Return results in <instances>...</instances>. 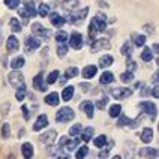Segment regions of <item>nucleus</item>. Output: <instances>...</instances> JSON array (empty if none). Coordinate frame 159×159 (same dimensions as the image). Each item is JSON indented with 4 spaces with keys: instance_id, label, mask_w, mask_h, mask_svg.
Listing matches in <instances>:
<instances>
[{
    "instance_id": "obj_1",
    "label": "nucleus",
    "mask_w": 159,
    "mask_h": 159,
    "mask_svg": "<svg viewBox=\"0 0 159 159\" xmlns=\"http://www.w3.org/2000/svg\"><path fill=\"white\" fill-rule=\"evenodd\" d=\"M89 29H90V30H89L90 38L95 39V33H96V32H104L107 29V15H104V14H96L95 18L92 20Z\"/></svg>"
},
{
    "instance_id": "obj_2",
    "label": "nucleus",
    "mask_w": 159,
    "mask_h": 159,
    "mask_svg": "<svg viewBox=\"0 0 159 159\" xmlns=\"http://www.w3.org/2000/svg\"><path fill=\"white\" fill-rule=\"evenodd\" d=\"M74 117H75L74 110L69 108V107H63L62 110H59V111H57V114H56V120H57L59 123H66V122H71Z\"/></svg>"
},
{
    "instance_id": "obj_3",
    "label": "nucleus",
    "mask_w": 159,
    "mask_h": 159,
    "mask_svg": "<svg viewBox=\"0 0 159 159\" xmlns=\"http://www.w3.org/2000/svg\"><path fill=\"white\" fill-rule=\"evenodd\" d=\"M9 83L14 86V87H21V86H26L24 83V75L21 72H18V69H14V71L9 74Z\"/></svg>"
},
{
    "instance_id": "obj_4",
    "label": "nucleus",
    "mask_w": 159,
    "mask_h": 159,
    "mask_svg": "<svg viewBox=\"0 0 159 159\" xmlns=\"http://www.w3.org/2000/svg\"><path fill=\"white\" fill-rule=\"evenodd\" d=\"M77 146H78V141H77V140H71V138H68V137H62L60 141H59V147H60L62 150H66V152H72Z\"/></svg>"
},
{
    "instance_id": "obj_5",
    "label": "nucleus",
    "mask_w": 159,
    "mask_h": 159,
    "mask_svg": "<svg viewBox=\"0 0 159 159\" xmlns=\"http://www.w3.org/2000/svg\"><path fill=\"white\" fill-rule=\"evenodd\" d=\"M32 32H33V35L39 36V38H45V39L51 38V30L50 29H44L42 24H38V23H35L32 26Z\"/></svg>"
},
{
    "instance_id": "obj_6",
    "label": "nucleus",
    "mask_w": 159,
    "mask_h": 159,
    "mask_svg": "<svg viewBox=\"0 0 159 159\" xmlns=\"http://www.w3.org/2000/svg\"><path fill=\"white\" fill-rule=\"evenodd\" d=\"M41 47V41L38 38H33V36H27L26 38V44H24V50L27 53H33L35 50H38Z\"/></svg>"
},
{
    "instance_id": "obj_7",
    "label": "nucleus",
    "mask_w": 159,
    "mask_h": 159,
    "mask_svg": "<svg viewBox=\"0 0 159 159\" xmlns=\"http://www.w3.org/2000/svg\"><path fill=\"white\" fill-rule=\"evenodd\" d=\"M111 48V42L108 39H95V42L92 44V53H96L99 50H110Z\"/></svg>"
},
{
    "instance_id": "obj_8",
    "label": "nucleus",
    "mask_w": 159,
    "mask_h": 159,
    "mask_svg": "<svg viewBox=\"0 0 159 159\" xmlns=\"http://www.w3.org/2000/svg\"><path fill=\"white\" fill-rule=\"evenodd\" d=\"M111 95L116 98V99H125V98L131 96L132 95V89L129 87H117V89H113L111 90Z\"/></svg>"
},
{
    "instance_id": "obj_9",
    "label": "nucleus",
    "mask_w": 159,
    "mask_h": 159,
    "mask_svg": "<svg viewBox=\"0 0 159 159\" xmlns=\"http://www.w3.org/2000/svg\"><path fill=\"white\" fill-rule=\"evenodd\" d=\"M138 107L141 108L144 113L150 114L152 119H155V117H156V105H155L153 102H149V101H146V102H141V104H140Z\"/></svg>"
},
{
    "instance_id": "obj_10",
    "label": "nucleus",
    "mask_w": 159,
    "mask_h": 159,
    "mask_svg": "<svg viewBox=\"0 0 159 159\" xmlns=\"http://www.w3.org/2000/svg\"><path fill=\"white\" fill-rule=\"evenodd\" d=\"M87 14H89V8L81 9L77 14H71V15H69V21H71L72 24H78L80 21H83L84 18L87 17Z\"/></svg>"
},
{
    "instance_id": "obj_11",
    "label": "nucleus",
    "mask_w": 159,
    "mask_h": 159,
    "mask_svg": "<svg viewBox=\"0 0 159 159\" xmlns=\"http://www.w3.org/2000/svg\"><path fill=\"white\" fill-rule=\"evenodd\" d=\"M83 36L80 35L78 32H74L71 35V41H69V45H71L74 50H80L81 47H83Z\"/></svg>"
},
{
    "instance_id": "obj_12",
    "label": "nucleus",
    "mask_w": 159,
    "mask_h": 159,
    "mask_svg": "<svg viewBox=\"0 0 159 159\" xmlns=\"http://www.w3.org/2000/svg\"><path fill=\"white\" fill-rule=\"evenodd\" d=\"M33 87H35L36 90H39V92L47 90V86L44 84V74H42V72H39L35 78H33Z\"/></svg>"
},
{
    "instance_id": "obj_13",
    "label": "nucleus",
    "mask_w": 159,
    "mask_h": 159,
    "mask_svg": "<svg viewBox=\"0 0 159 159\" xmlns=\"http://www.w3.org/2000/svg\"><path fill=\"white\" fill-rule=\"evenodd\" d=\"M56 135H57V132L54 131V129H50L48 132H45L42 137H41V141L44 143V144H47V146H51L54 141H56Z\"/></svg>"
},
{
    "instance_id": "obj_14",
    "label": "nucleus",
    "mask_w": 159,
    "mask_h": 159,
    "mask_svg": "<svg viewBox=\"0 0 159 159\" xmlns=\"http://www.w3.org/2000/svg\"><path fill=\"white\" fill-rule=\"evenodd\" d=\"M47 125H48V119H47V116L41 114L39 117H38L36 123L33 125V131H41V129H44Z\"/></svg>"
},
{
    "instance_id": "obj_15",
    "label": "nucleus",
    "mask_w": 159,
    "mask_h": 159,
    "mask_svg": "<svg viewBox=\"0 0 159 159\" xmlns=\"http://www.w3.org/2000/svg\"><path fill=\"white\" fill-rule=\"evenodd\" d=\"M96 72H98V68L95 66V65H89V66H86L84 69H83V77L84 78H93L95 75H96Z\"/></svg>"
},
{
    "instance_id": "obj_16",
    "label": "nucleus",
    "mask_w": 159,
    "mask_h": 159,
    "mask_svg": "<svg viewBox=\"0 0 159 159\" xmlns=\"http://www.w3.org/2000/svg\"><path fill=\"white\" fill-rule=\"evenodd\" d=\"M140 158H158V150L153 149V147L141 149L140 150Z\"/></svg>"
},
{
    "instance_id": "obj_17",
    "label": "nucleus",
    "mask_w": 159,
    "mask_h": 159,
    "mask_svg": "<svg viewBox=\"0 0 159 159\" xmlns=\"http://www.w3.org/2000/svg\"><path fill=\"white\" fill-rule=\"evenodd\" d=\"M80 108L87 114L89 119H92V117H93V104H92L90 101H84V102L80 105Z\"/></svg>"
},
{
    "instance_id": "obj_18",
    "label": "nucleus",
    "mask_w": 159,
    "mask_h": 159,
    "mask_svg": "<svg viewBox=\"0 0 159 159\" xmlns=\"http://www.w3.org/2000/svg\"><path fill=\"white\" fill-rule=\"evenodd\" d=\"M6 47H8V51H9V53H12V51H17L18 47H20V44H18V39H17V38H14V36L8 38Z\"/></svg>"
},
{
    "instance_id": "obj_19",
    "label": "nucleus",
    "mask_w": 159,
    "mask_h": 159,
    "mask_svg": "<svg viewBox=\"0 0 159 159\" xmlns=\"http://www.w3.org/2000/svg\"><path fill=\"white\" fill-rule=\"evenodd\" d=\"M50 21H51L56 27H62L63 24H65V18L60 17V15L56 14V12H53V14L50 15Z\"/></svg>"
},
{
    "instance_id": "obj_20",
    "label": "nucleus",
    "mask_w": 159,
    "mask_h": 159,
    "mask_svg": "<svg viewBox=\"0 0 159 159\" xmlns=\"http://www.w3.org/2000/svg\"><path fill=\"white\" fill-rule=\"evenodd\" d=\"M21 152H23V156L24 158H32L33 156V146L30 143H24L21 146Z\"/></svg>"
},
{
    "instance_id": "obj_21",
    "label": "nucleus",
    "mask_w": 159,
    "mask_h": 159,
    "mask_svg": "<svg viewBox=\"0 0 159 159\" xmlns=\"http://www.w3.org/2000/svg\"><path fill=\"white\" fill-rule=\"evenodd\" d=\"M114 62V59H113V56H110V54H105V56H102L101 59H99V66L101 68H108L111 63Z\"/></svg>"
},
{
    "instance_id": "obj_22",
    "label": "nucleus",
    "mask_w": 159,
    "mask_h": 159,
    "mask_svg": "<svg viewBox=\"0 0 159 159\" xmlns=\"http://www.w3.org/2000/svg\"><path fill=\"white\" fill-rule=\"evenodd\" d=\"M120 53L126 56V57H131V54H132V42L131 41H126L123 45H122V48H120Z\"/></svg>"
},
{
    "instance_id": "obj_23",
    "label": "nucleus",
    "mask_w": 159,
    "mask_h": 159,
    "mask_svg": "<svg viewBox=\"0 0 159 159\" xmlns=\"http://www.w3.org/2000/svg\"><path fill=\"white\" fill-rule=\"evenodd\" d=\"M45 102H47L48 105H57V104H59V93L53 92V93L47 95V96H45Z\"/></svg>"
},
{
    "instance_id": "obj_24",
    "label": "nucleus",
    "mask_w": 159,
    "mask_h": 159,
    "mask_svg": "<svg viewBox=\"0 0 159 159\" xmlns=\"http://www.w3.org/2000/svg\"><path fill=\"white\" fill-rule=\"evenodd\" d=\"M114 81V75L111 74V72H104L102 75H101V78H99V83L101 84H110V83H113Z\"/></svg>"
},
{
    "instance_id": "obj_25",
    "label": "nucleus",
    "mask_w": 159,
    "mask_h": 159,
    "mask_svg": "<svg viewBox=\"0 0 159 159\" xmlns=\"http://www.w3.org/2000/svg\"><path fill=\"white\" fill-rule=\"evenodd\" d=\"M24 8H26L27 14H29V17H36L38 11H36L35 3H33V2H24Z\"/></svg>"
},
{
    "instance_id": "obj_26",
    "label": "nucleus",
    "mask_w": 159,
    "mask_h": 159,
    "mask_svg": "<svg viewBox=\"0 0 159 159\" xmlns=\"http://www.w3.org/2000/svg\"><path fill=\"white\" fill-rule=\"evenodd\" d=\"M23 66H24V57H21V56L11 60V68H12V69H20V68H23Z\"/></svg>"
},
{
    "instance_id": "obj_27",
    "label": "nucleus",
    "mask_w": 159,
    "mask_h": 159,
    "mask_svg": "<svg viewBox=\"0 0 159 159\" xmlns=\"http://www.w3.org/2000/svg\"><path fill=\"white\" fill-rule=\"evenodd\" d=\"M74 90H75V89L72 87V86H68L66 89H63V92H62L63 101H71V98L74 96Z\"/></svg>"
},
{
    "instance_id": "obj_28",
    "label": "nucleus",
    "mask_w": 159,
    "mask_h": 159,
    "mask_svg": "<svg viewBox=\"0 0 159 159\" xmlns=\"http://www.w3.org/2000/svg\"><path fill=\"white\" fill-rule=\"evenodd\" d=\"M132 41L137 47H143V45L146 44V36L138 35V33H132Z\"/></svg>"
},
{
    "instance_id": "obj_29",
    "label": "nucleus",
    "mask_w": 159,
    "mask_h": 159,
    "mask_svg": "<svg viewBox=\"0 0 159 159\" xmlns=\"http://www.w3.org/2000/svg\"><path fill=\"white\" fill-rule=\"evenodd\" d=\"M62 6L66 11H74V9L78 6V0H65L62 3Z\"/></svg>"
},
{
    "instance_id": "obj_30",
    "label": "nucleus",
    "mask_w": 159,
    "mask_h": 159,
    "mask_svg": "<svg viewBox=\"0 0 159 159\" xmlns=\"http://www.w3.org/2000/svg\"><path fill=\"white\" fill-rule=\"evenodd\" d=\"M141 140L144 143H150L153 140V131H152L150 128H146L141 134Z\"/></svg>"
},
{
    "instance_id": "obj_31",
    "label": "nucleus",
    "mask_w": 159,
    "mask_h": 159,
    "mask_svg": "<svg viewBox=\"0 0 159 159\" xmlns=\"http://www.w3.org/2000/svg\"><path fill=\"white\" fill-rule=\"evenodd\" d=\"M93 134H95V129H93V128H86V129L83 131V134H81V138L87 143V141H90V140H92Z\"/></svg>"
},
{
    "instance_id": "obj_32",
    "label": "nucleus",
    "mask_w": 159,
    "mask_h": 159,
    "mask_svg": "<svg viewBox=\"0 0 159 159\" xmlns=\"http://www.w3.org/2000/svg\"><path fill=\"white\" fill-rule=\"evenodd\" d=\"M78 75V68H75V66H71V68H68L66 72H65V78L69 80V78H75Z\"/></svg>"
},
{
    "instance_id": "obj_33",
    "label": "nucleus",
    "mask_w": 159,
    "mask_h": 159,
    "mask_svg": "<svg viewBox=\"0 0 159 159\" xmlns=\"http://www.w3.org/2000/svg\"><path fill=\"white\" fill-rule=\"evenodd\" d=\"M141 59L144 60V62H150L152 59H153V53H152V50L150 48H144L143 50V53H141Z\"/></svg>"
},
{
    "instance_id": "obj_34",
    "label": "nucleus",
    "mask_w": 159,
    "mask_h": 159,
    "mask_svg": "<svg viewBox=\"0 0 159 159\" xmlns=\"http://www.w3.org/2000/svg\"><path fill=\"white\" fill-rule=\"evenodd\" d=\"M120 113H122V107L119 105V104L110 107V116H111V117H117Z\"/></svg>"
},
{
    "instance_id": "obj_35",
    "label": "nucleus",
    "mask_w": 159,
    "mask_h": 159,
    "mask_svg": "<svg viewBox=\"0 0 159 159\" xmlns=\"http://www.w3.org/2000/svg\"><path fill=\"white\" fill-rule=\"evenodd\" d=\"M107 144V137L105 135H99L95 138V146H96L98 149H101V147H104Z\"/></svg>"
},
{
    "instance_id": "obj_36",
    "label": "nucleus",
    "mask_w": 159,
    "mask_h": 159,
    "mask_svg": "<svg viewBox=\"0 0 159 159\" xmlns=\"http://www.w3.org/2000/svg\"><path fill=\"white\" fill-rule=\"evenodd\" d=\"M120 80H122L123 83H131V81H134V72H131V71L123 72V74L120 75Z\"/></svg>"
},
{
    "instance_id": "obj_37",
    "label": "nucleus",
    "mask_w": 159,
    "mask_h": 159,
    "mask_svg": "<svg viewBox=\"0 0 159 159\" xmlns=\"http://www.w3.org/2000/svg\"><path fill=\"white\" fill-rule=\"evenodd\" d=\"M9 24H11V30H12V32H17V33L21 32V24L18 23L17 18H12V20L9 21Z\"/></svg>"
},
{
    "instance_id": "obj_38",
    "label": "nucleus",
    "mask_w": 159,
    "mask_h": 159,
    "mask_svg": "<svg viewBox=\"0 0 159 159\" xmlns=\"http://www.w3.org/2000/svg\"><path fill=\"white\" fill-rule=\"evenodd\" d=\"M68 53V47L65 45V42H59V47H57V54L59 57H65Z\"/></svg>"
},
{
    "instance_id": "obj_39",
    "label": "nucleus",
    "mask_w": 159,
    "mask_h": 159,
    "mask_svg": "<svg viewBox=\"0 0 159 159\" xmlns=\"http://www.w3.org/2000/svg\"><path fill=\"white\" fill-rule=\"evenodd\" d=\"M48 12H50V5L42 3V5L39 6V15H41V17H47V15H48Z\"/></svg>"
},
{
    "instance_id": "obj_40",
    "label": "nucleus",
    "mask_w": 159,
    "mask_h": 159,
    "mask_svg": "<svg viewBox=\"0 0 159 159\" xmlns=\"http://www.w3.org/2000/svg\"><path fill=\"white\" fill-rule=\"evenodd\" d=\"M87 153H89V147H87V146H81V147L78 149V152L75 153V156L80 159V158H84Z\"/></svg>"
},
{
    "instance_id": "obj_41",
    "label": "nucleus",
    "mask_w": 159,
    "mask_h": 159,
    "mask_svg": "<svg viewBox=\"0 0 159 159\" xmlns=\"http://www.w3.org/2000/svg\"><path fill=\"white\" fill-rule=\"evenodd\" d=\"M69 134H71V137H78L81 134V125H74L69 129Z\"/></svg>"
},
{
    "instance_id": "obj_42",
    "label": "nucleus",
    "mask_w": 159,
    "mask_h": 159,
    "mask_svg": "<svg viewBox=\"0 0 159 159\" xmlns=\"http://www.w3.org/2000/svg\"><path fill=\"white\" fill-rule=\"evenodd\" d=\"M26 86H21V87H18V92L17 95H15V98H17V101H23L24 99V95H26Z\"/></svg>"
},
{
    "instance_id": "obj_43",
    "label": "nucleus",
    "mask_w": 159,
    "mask_h": 159,
    "mask_svg": "<svg viewBox=\"0 0 159 159\" xmlns=\"http://www.w3.org/2000/svg\"><path fill=\"white\" fill-rule=\"evenodd\" d=\"M57 77H59V71H53L50 75H48V77H47V83H48V84H53V83H56Z\"/></svg>"
},
{
    "instance_id": "obj_44",
    "label": "nucleus",
    "mask_w": 159,
    "mask_h": 159,
    "mask_svg": "<svg viewBox=\"0 0 159 159\" xmlns=\"http://www.w3.org/2000/svg\"><path fill=\"white\" fill-rule=\"evenodd\" d=\"M66 39H68L66 32H62V30H60V32H57V33H56V41H57V42H65Z\"/></svg>"
},
{
    "instance_id": "obj_45",
    "label": "nucleus",
    "mask_w": 159,
    "mask_h": 159,
    "mask_svg": "<svg viewBox=\"0 0 159 159\" xmlns=\"http://www.w3.org/2000/svg\"><path fill=\"white\" fill-rule=\"evenodd\" d=\"M5 5L9 9H17L18 5H20V0H5Z\"/></svg>"
},
{
    "instance_id": "obj_46",
    "label": "nucleus",
    "mask_w": 159,
    "mask_h": 159,
    "mask_svg": "<svg viewBox=\"0 0 159 159\" xmlns=\"http://www.w3.org/2000/svg\"><path fill=\"white\" fill-rule=\"evenodd\" d=\"M9 123H3L2 125V137L3 138H9Z\"/></svg>"
},
{
    "instance_id": "obj_47",
    "label": "nucleus",
    "mask_w": 159,
    "mask_h": 159,
    "mask_svg": "<svg viewBox=\"0 0 159 159\" xmlns=\"http://www.w3.org/2000/svg\"><path fill=\"white\" fill-rule=\"evenodd\" d=\"M20 15L23 17V24L26 26L27 23H29V14H27V11H26V8H23V9H20Z\"/></svg>"
},
{
    "instance_id": "obj_48",
    "label": "nucleus",
    "mask_w": 159,
    "mask_h": 159,
    "mask_svg": "<svg viewBox=\"0 0 159 159\" xmlns=\"http://www.w3.org/2000/svg\"><path fill=\"white\" fill-rule=\"evenodd\" d=\"M126 65H128V71H131V72H134L135 69H137V63L134 62L131 57H128V62H126Z\"/></svg>"
},
{
    "instance_id": "obj_49",
    "label": "nucleus",
    "mask_w": 159,
    "mask_h": 159,
    "mask_svg": "<svg viewBox=\"0 0 159 159\" xmlns=\"http://www.w3.org/2000/svg\"><path fill=\"white\" fill-rule=\"evenodd\" d=\"M9 107H11V104L9 102H5L3 105H0V111H2V116H6L9 113Z\"/></svg>"
},
{
    "instance_id": "obj_50",
    "label": "nucleus",
    "mask_w": 159,
    "mask_h": 159,
    "mask_svg": "<svg viewBox=\"0 0 159 159\" xmlns=\"http://www.w3.org/2000/svg\"><path fill=\"white\" fill-rule=\"evenodd\" d=\"M107 102H108V98H107V96H104L102 99H99V102L96 104L98 108H99V110H104V108H105V105H107Z\"/></svg>"
},
{
    "instance_id": "obj_51",
    "label": "nucleus",
    "mask_w": 159,
    "mask_h": 159,
    "mask_svg": "<svg viewBox=\"0 0 159 159\" xmlns=\"http://www.w3.org/2000/svg\"><path fill=\"white\" fill-rule=\"evenodd\" d=\"M128 123H129V119H128L126 116H122V117L119 119V122H117V126H120V128H122V126H126Z\"/></svg>"
},
{
    "instance_id": "obj_52",
    "label": "nucleus",
    "mask_w": 159,
    "mask_h": 159,
    "mask_svg": "<svg viewBox=\"0 0 159 159\" xmlns=\"http://www.w3.org/2000/svg\"><path fill=\"white\" fill-rule=\"evenodd\" d=\"M152 95H153V98H159V86L158 84L153 86V89H152Z\"/></svg>"
},
{
    "instance_id": "obj_53",
    "label": "nucleus",
    "mask_w": 159,
    "mask_h": 159,
    "mask_svg": "<svg viewBox=\"0 0 159 159\" xmlns=\"http://www.w3.org/2000/svg\"><path fill=\"white\" fill-rule=\"evenodd\" d=\"M23 116H24L26 120L30 119V113H29V108H27V107H23Z\"/></svg>"
},
{
    "instance_id": "obj_54",
    "label": "nucleus",
    "mask_w": 159,
    "mask_h": 159,
    "mask_svg": "<svg viewBox=\"0 0 159 159\" xmlns=\"http://www.w3.org/2000/svg\"><path fill=\"white\" fill-rule=\"evenodd\" d=\"M80 87L83 89V92H89V89H90V84H87V83H81V84H80Z\"/></svg>"
},
{
    "instance_id": "obj_55",
    "label": "nucleus",
    "mask_w": 159,
    "mask_h": 159,
    "mask_svg": "<svg viewBox=\"0 0 159 159\" xmlns=\"http://www.w3.org/2000/svg\"><path fill=\"white\" fill-rule=\"evenodd\" d=\"M149 95V89L147 87H143V90H141V96H147Z\"/></svg>"
},
{
    "instance_id": "obj_56",
    "label": "nucleus",
    "mask_w": 159,
    "mask_h": 159,
    "mask_svg": "<svg viewBox=\"0 0 159 159\" xmlns=\"http://www.w3.org/2000/svg\"><path fill=\"white\" fill-rule=\"evenodd\" d=\"M144 29H147V32H149V33H153V29H152V26H149V24H147V26H144Z\"/></svg>"
},
{
    "instance_id": "obj_57",
    "label": "nucleus",
    "mask_w": 159,
    "mask_h": 159,
    "mask_svg": "<svg viewBox=\"0 0 159 159\" xmlns=\"http://www.w3.org/2000/svg\"><path fill=\"white\" fill-rule=\"evenodd\" d=\"M153 51H155V53L158 54V51H159V45H158V44H155V45H153Z\"/></svg>"
},
{
    "instance_id": "obj_58",
    "label": "nucleus",
    "mask_w": 159,
    "mask_h": 159,
    "mask_svg": "<svg viewBox=\"0 0 159 159\" xmlns=\"http://www.w3.org/2000/svg\"><path fill=\"white\" fill-rule=\"evenodd\" d=\"M99 3H101V6H108V5H107V3L104 2V0H99Z\"/></svg>"
},
{
    "instance_id": "obj_59",
    "label": "nucleus",
    "mask_w": 159,
    "mask_h": 159,
    "mask_svg": "<svg viewBox=\"0 0 159 159\" xmlns=\"http://www.w3.org/2000/svg\"><path fill=\"white\" fill-rule=\"evenodd\" d=\"M0 26H2V23H0ZM2 36H3V33H2V29H0V41H2Z\"/></svg>"
}]
</instances>
